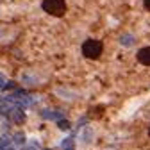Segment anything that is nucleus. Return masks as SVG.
<instances>
[{"label": "nucleus", "instance_id": "obj_3", "mask_svg": "<svg viewBox=\"0 0 150 150\" xmlns=\"http://www.w3.org/2000/svg\"><path fill=\"white\" fill-rule=\"evenodd\" d=\"M138 61L145 66H150V47H143L138 50Z\"/></svg>", "mask_w": 150, "mask_h": 150}, {"label": "nucleus", "instance_id": "obj_10", "mask_svg": "<svg viewBox=\"0 0 150 150\" xmlns=\"http://www.w3.org/2000/svg\"><path fill=\"white\" fill-rule=\"evenodd\" d=\"M0 150H7V148H4V146H0Z\"/></svg>", "mask_w": 150, "mask_h": 150}, {"label": "nucleus", "instance_id": "obj_5", "mask_svg": "<svg viewBox=\"0 0 150 150\" xmlns=\"http://www.w3.org/2000/svg\"><path fill=\"white\" fill-rule=\"evenodd\" d=\"M63 148H64V150H73V139H71V138L64 139V141H63Z\"/></svg>", "mask_w": 150, "mask_h": 150}, {"label": "nucleus", "instance_id": "obj_11", "mask_svg": "<svg viewBox=\"0 0 150 150\" xmlns=\"http://www.w3.org/2000/svg\"><path fill=\"white\" fill-rule=\"evenodd\" d=\"M0 115H2V107H0Z\"/></svg>", "mask_w": 150, "mask_h": 150}, {"label": "nucleus", "instance_id": "obj_1", "mask_svg": "<svg viewBox=\"0 0 150 150\" xmlns=\"http://www.w3.org/2000/svg\"><path fill=\"white\" fill-rule=\"evenodd\" d=\"M102 50H104V45L98 40H86L82 43V54L88 59H98Z\"/></svg>", "mask_w": 150, "mask_h": 150}, {"label": "nucleus", "instance_id": "obj_2", "mask_svg": "<svg viewBox=\"0 0 150 150\" xmlns=\"http://www.w3.org/2000/svg\"><path fill=\"white\" fill-rule=\"evenodd\" d=\"M41 7H43V11H47L52 16H63L66 13V2L64 0H43Z\"/></svg>", "mask_w": 150, "mask_h": 150}, {"label": "nucleus", "instance_id": "obj_12", "mask_svg": "<svg viewBox=\"0 0 150 150\" xmlns=\"http://www.w3.org/2000/svg\"><path fill=\"white\" fill-rule=\"evenodd\" d=\"M148 134H150V130H148Z\"/></svg>", "mask_w": 150, "mask_h": 150}, {"label": "nucleus", "instance_id": "obj_7", "mask_svg": "<svg viewBox=\"0 0 150 150\" xmlns=\"http://www.w3.org/2000/svg\"><path fill=\"white\" fill-rule=\"evenodd\" d=\"M6 86H7V81H6L4 75L0 73V89H6Z\"/></svg>", "mask_w": 150, "mask_h": 150}, {"label": "nucleus", "instance_id": "obj_9", "mask_svg": "<svg viewBox=\"0 0 150 150\" xmlns=\"http://www.w3.org/2000/svg\"><path fill=\"white\" fill-rule=\"evenodd\" d=\"M7 150H14V148H13V146H7Z\"/></svg>", "mask_w": 150, "mask_h": 150}, {"label": "nucleus", "instance_id": "obj_6", "mask_svg": "<svg viewBox=\"0 0 150 150\" xmlns=\"http://www.w3.org/2000/svg\"><path fill=\"white\" fill-rule=\"evenodd\" d=\"M57 125H59V129H63V130H68L70 129V123H68V120H57Z\"/></svg>", "mask_w": 150, "mask_h": 150}, {"label": "nucleus", "instance_id": "obj_4", "mask_svg": "<svg viewBox=\"0 0 150 150\" xmlns=\"http://www.w3.org/2000/svg\"><path fill=\"white\" fill-rule=\"evenodd\" d=\"M13 141H14L16 145H23V143H25V134H23V132H16V134L13 136Z\"/></svg>", "mask_w": 150, "mask_h": 150}, {"label": "nucleus", "instance_id": "obj_8", "mask_svg": "<svg viewBox=\"0 0 150 150\" xmlns=\"http://www.w3.org/2000/svg\"><path fill=\"white\" fill-rule=\"evenodd\" d=\"M143 7H145L146 11H150V0H143Z\"/></svg>", "mask_w": 150, "mask_h": 150}]
</instances>
